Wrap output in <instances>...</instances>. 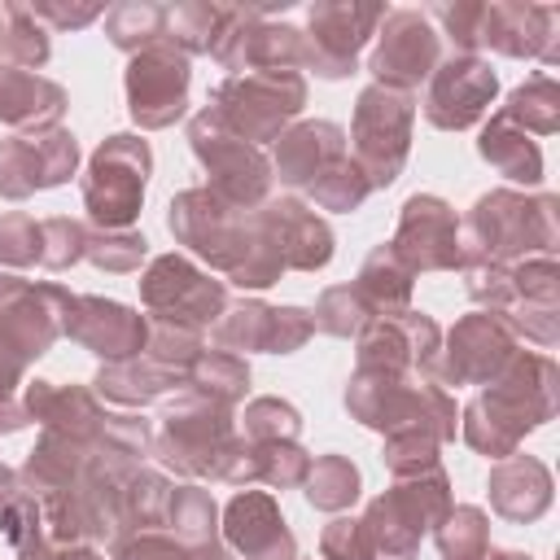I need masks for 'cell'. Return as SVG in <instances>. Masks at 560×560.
<instances>
[{
    "label": "cell",
    "mask_w": 560,
    "mask_h": 560,
    "mask_svg": "<svg viewBox=\"0 0 560 560\" xmlns=\"http://www.w3.org/2000/svg\"><path fill=\"white\" fill-rule=\"evenodd\" d=\"M144 171H149V149L144 140H131V136H114L109 144H101L96 162H92V175L83 184L88 192V210L96 223H127L144 197Z\"/></svg>",
    "instance_id": "obj_1"
},
{
    "label": "cell",
    "mask_w": 560,
    "mask_h": 560,
    "mask_svg": "<svg viewBox=\"0 0 560 560\" xmlns=\"http://www.w3.org/2000/svg\"><path fill=\"white\" fill-rule=\"evenodd\" d=\"M184 88H188V61L175 48H144L131 61L127 92H131V114L144 127H166L171 118L184 114Z\"/></svg>",
    "instance_id": "obj_2"
},
{
    "label": "cell",
    "mask_w": 560,
    "mask_h": 560,
    "mask_svg": "<svg viewBox=\"0 0 560 560\" xmlns=\"http://www.w3.org/2000/svg\"><path fill=\"white\" fill-rule=\"evenodd\" d=\"M494 96V74L477 57H455L438 70L429 92V118L438 127H468Z\"/></svg>",
    "instance_id": "obj_3"
},
{
    "label": "cell",
    "mask_w": 560,
    "mask_h": 560,
    "mask_svg": "<svg viewBox=\"0 0 560 560\" xmlns=\"http://www.w3.org/2000/svg\"><path fill=\"white\" fill-rule=\"evenodd\" d=\"M433 66V31L420 13H389V31L381 35V48L372 57L376 79L385 83H416Z\"/></svg>",
    "instance_id": "obj_4"
},
{
    "label": "cell",
    "mask_w": 560,
    "mask_h": 560,
    "mask_svg": "<svg viewBox=\"0 0 560 560\" xmlns=\"http://www.w3.org/2000/svg\"><path fill=\"white\" fill-rule=\"evenodd\" d=\"M228 538L249 556V560H280L293 556V538L284 529V521L276 516L267 494H241L228 508Z\"/></svg>",
    "instance_id": "obj_5"
},
{
    "label": "cell",
    "mask_w": 560,
    "mask_h": 560,
    "mask_svg": "<svg viewBox=\"0 0 560 560\" xmlns=\"http://www.w3.org/2000/svg\"><path fill=\"white\" fill-rule=\"evenodd\" d=\"M337 140L341 131L332 122H306L298 127L293 136H284V149H280V179L289 184H311L315 171H324V162L337 158Z\"/></svg>",
    "instance_id": "obj_6"
},
{
    "label": "cell",
    "mask_w": 560,
    "mask_h": 560,
    "mask_svg": "<svg viewBox=\"0 0 560 560\" xmlns=\"http://www.w3.org/2000/svg\"><path fill=\"white\" fill-rule=\"evenodd\" d=\"M359 494V472L346 459H319L311 472V503L315 508H341Z\"/></svg>",
    "instance_id": "obj_7"
},
{
    "label": "cell",
    "mask_w": 560,
    "mask_h": 560,
    "mask_svg": "<svg viewBox=\"0 0 560 560\" xmlns=\"http://www.w3.org/2000/svg\"><path fill=\"white\" fill-rule=\"evenodd\" d=\"M438 542H442V556L446 560H477L481 556V512L459 508L451 516V529L438 534Z\"/></svg>",
    "instance_id": "obj_8"
},
{
    "label": "cell",
    "mask_w": 560,
    "mask_h": 560,
    "mask_svg": "<svg viewBox=\"0 0 560 560\" xmlns=\"http://www.w3.org/2000/svg\"><path fill=\"white\" fill-rule=\"evenodd\" d=\"M158 22H162V9H136V4H127V9H114L109 13V35H114L118 48H136V44H149L153 39L149 26H158Z\"/></svg>",
    "instance_id": "obj_9"
},
{
    "label": "cell",
    "mask_w": 560,
    "mask_h": 560,
    "mask_svg": "<svg viewBox=\"0 0 560 560\" xmlns=\"http://www.w3.org/2000/svg\"><path fill=\"white\" fill-rule=\"evenodd\" d=\"M494 560H525V556H512V551H503V556H494Z\"/></svg>",
    "instance_id": "obj_10"
}]
</instances>
